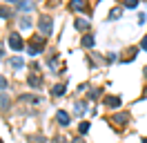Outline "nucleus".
Returning <instances> with one entry per match:
<instances>
[{
    "label": "nucleus",
    "instance_id": "obj_18",
    "mask_svg": "<svg viewBox=\"0 0 147 143\" xmlns=\"http://www.w3.org/2000/svg\"><path fill=\"white\" fill-rule=\"evenodd\" d=\"M29 27H31V20H29V18H22V20H20V29H29Z\"/></svg>",
    "mask_w": 147,
    "mask_h": 143
},
{
    "label": "nucleus",
    "instance_id": "obj_14",
    "mask_svg": "<svg viewBox=\"0 0 147 143\" xmlns=\"http://www.w3.org/2000/svg\"><path fill=\"white\" fill-rule=\"evenodd\" d=\"M0 18H11V9H7V7H0Z\"/></svg>",
    "mask_w": 147,
    "mask_h": 143
},
{
    "label": "nucleus",
    "instance_id": "obj_7",
    "mask_svg": "<svg viewBox=\"0 0 147 143\" xmlns=\"http://www.w3.org/2000/svg\"><path fill=\"white\" fill-rule=\"evenodd\" d=\"M69 7H71L74 11H85V9H87V2H85V0H71Z\"/></svg>",
    "mask_w": 147,
    "mask_h": 143
},
{
    "label": "nucleus",
    "instance_id": "obj_13",
    "mask_svg": "<svg viewBox=\"0 0 147 143\" xmlns=\"http://www.w3.org/2000/svg\"><path fill=\"white\" fill-rule=\"evenodd\" d=\"M120 14H123V9H120V7L111 9V11H109V20H118V18H120Z\"/></svg>",
    "mask_w": 147,
    "mask_h": 143
},
{
    "label": "nucleus",
    "instance_id": "obj_21",
    "mask_svg": "<svg viewBox=\"0 0 147 143\" xmlns=\"http://www.w3.org/2000/svg\"><path fill=\"white\" fill-rule=\"evenodd\" d=\"M7 87V78H5V76H0V89H5Z\"/></svg>",
    "mask_w": 147,
    "mask_h": 143
},
{
    "label": "nucleus",
    "instance_id": "obj_27",
    "mask_svg": "<svg viewBox=\"0 0 147 143\" xmlns=\"http://www.w3.org/2000/svg\"><path fill=\"white\" fill-rule=\"evenodd\" d=\"M9 2H16V0H9Z\"/></svg>",
    "mask_w": 147,
    "mask_h": 143
},
{
    "label": "nucleus",
    "instance_id": "obj_3",
    "mask_svg": "<svg viewBox=\"0 0 147 143\" xmlns=\"http://www.w3.org/2000/svg\"><path fill=\"white\" fill-rule=\"evenodd\" d=\"M9 47L13 49V52H20V49L25 47V40L20 38V34H11L9 36Z\"/></svg>",
    "mask_w": 147,
    "mask_h": 143
},
{
    "label": "nucleus",
    "instance_id": "obj_20",
    "mask_svg": "<svg viewBox=\"0 0 147 143\" xmlns=\"http://www.w3.org/2000/svg\"><path fill=\"white\" fill-rule=\"evenodd\" d=\"M100 94H102L100 89H94V92H89V98H98V96H100Z\"/></svg>",
    "mask_w": 147,
    "mask_h": 143
},
{
    "label": "nucleus",
    "instance_id": "obj_4",
    "mask_svg": "<svg viewBox=\"0 0 147 143\" xmlns=\"http://www.w3.org/2000/svg\"><path fill=\"white\" fill-rule=\"evenodd\" d=\"M56 121L63 125V127H67V125H69V114H67L65 110H58V112H56Z\"/></svg>",
    "mask_w": 147,
    "mask_h": 143
},
{
    "label": "nucleus",
    "instance_id": "obj_16",
    "mask_svg": "<svg viewBox=\"0 0 147 143\" xmlns=\"http://www.w3.org/2000/svg\"><path fill=\"white\" fill-rule=\"evenodd\" d=\"M0 107H2V110H7V107H9V98L2 96V94H0Z\"/></svg>",
    "mask_w": 147,
    "mask_h": 143
},
{
    "label": "nucleus",
    "instance_id": "obj_8",
    "mask_svg": "<svg viewBox=\"0 0 147 143\" xmlns=\"http://www.w3.org/2000/svg\"><path fill=\"white\" fill-rule=\"evenodd\" d=\"M111 121H114V123H127L129 116L127 114H114V116H111Z\"/></svg>",
    "mask_w": 147,
    "mask_h": 143
},
{
    "label": "nucleus",
    "instance_id": "obj_12",
    "mask_svg": "<svg viewBox=\"0 0 147 143\" xmlns=\"http://www.w3.org/2000/svg\"><path fill=\"white\" fill-rule=\"evenodd\" d=\"M65 94V85H54V89H51V96H63Z\"/></svg>",
    "mask_w": 147,
    "mask_h": 143
},
{
    "label": "nucleus",
    "instance_id": "obj_2",
    "mask_svg": "<svg viewBox=\"0 0 147 143\" xmlns=\"http://www.w3.org/2000/svg\"><path fill=\"white\" fill-rule=\"evenodd\" d=\"M42 47H45V36H40V38H34L31 43H29V47H27V52L31 54V56H38V52H42Z\"/></svg>",
    "mask_w": 147,
    "mask_h": 143
},
{
    "label": "nucleus",
    "instance_id": "obj_23",
    "mask_svg": "<svg viewBox=\"0 0 147 143\" xmlns=\"http://www.w3.org/2000/svg\"><path fill=\"white\" fill-rule=\"evenodd\" d=\"M71 143H85V141H83V139H76V141H71Z\"/></svg>",
    "mask_w": 147,
    "mask_h": 143
},
{
    "label": "nucleus",
    "instance_id": "obj_1",
    "mask_svg": "<svg viewBox=\"0 0 147 143\" xmlns=\"http://www.w3.org/2000/svg\"><path fill=\"white\" fill-rule=\"evenodd\" d=\"M38 29H40V34L45 36H51V29H54V25H51V18L49 16H40L38 18Z\"/></svg>",
    "mask_w": 147,
    "mask_h": 143
},
{
    "label": "nucleus",
    "instance_id": "obj_22",
    "mask_svg": "<svg viewBox=\"0 0 147 143\" xmlns=\"http://www.w3.org/2000/svg\"><path fill=\"white\" fill-rule=\"evenodd\" d=\"M140 49H147V36L143 38V40H140Z\"/></svg>",
    "mask_w": 147,
    "mask_h": 143
},
{
    "label": "nucleus",
    "instance_id": "obj_5",
    "mask_svg": "<svg viewBox=\"0 0 147 143\" xmlns=\"http://www.w3.org/2000/svg\"><path fill=\"white\" fill-rule=\"evenodd\" d=\"M89 25H92V22H89L87 18H78V20H74V27H76L78 31H85V29H89Z\"/></svg>",
    "mask_w": 147,
    "mask_h": 143
},
{
    "label": "nucleus",
    "instance_id": "obj_26",
    "mask_svg": "<svg viewBox=\"0 0 147 143\" xmlns=\"http://www.w3.org/2000/svg\"><path fill=\"white\" fill-rule=\"evenodd\" d=\"M143 143H147V139H143Z\"/></svg>",
    "mask_w": 147,
    "mask_h": 143
},
{
    "label": "nucleus",
    "instance_id": "obj_10",
    "mask_svg": "<svg viewBox=\"0 0 147 143\" xmlns=\"http://www.w3.org/2000/svg\"><path fill=\"white\" fill-rule=\"evenodd\" d=\"M94 43H96V38H94L92 34H87L83 38V47H94Z\"/></svg>",
    "mask_w": 147,
    "mask_h": 143
},
{
    "label": "nucleus",
    "instance_id": "obj_15",
    "mask_svg": "<svg viewBox=\"0 0 147 143\" xmlns=\"http://www.w3.org/2000/svg\"><path fill=\"white\" fill-rule=\"evenodd\" d=\"M78 132H80V134H87V132H89V123H87V121H83V123L78 125Z\"/></svg>",
    "mask_w": 147,
    "mask_h": 143
},
{
    "label": "nucleus",
    "instance_id": "obj_9",
    "mask_svg": "<svg viewBox=\"0 0 147 143\" xmlns=\"http://www.w3.org/2000/svg\"><path fill=\"white\" fill-rule=\"evenodd\" d=\"M9 65L13 67V69H20V67H25V61H22V58H11Z\"/></svg>",
    "mask_w": 147,
    "mask_h": 143
},
{
    "label": "nucleus",
    "instance_id": "obj_25",
    "mask_svg": "<svg viewBox=\"0 0 147 143\" xmlns=\"http://www.w3.org/2000/svg\"><path fill=\"white\" fill-rule=\"evenodd\" d=\"M145 78H147V67H145Z\"/></svg>",
    "mask_w": 147,
    "mask_h": 143
},
{
    "label": "nucleus",
    "instance_id": "obj_11",
    "mask_svg": "<svg viewBox=\"0 0 147 143\" xmlns=\"http://www.w3.org/2000/svg\"><path fill=\"white\" fill-rule=\"evenodd\" d=\"M29 87L38 89V87H40V78H38V76H34V74H31V76H29Z\"/></svg>",
    "mask_w": 147,
    "mask_h": 143
},
{
    "label": "nucleus",
    "instance_id": "obj_17",
    "mask_svg": "<svg viewBox=\"0 0 147 143\" xmlns=\"http://www.w3.org/2000/svg\"><path fill=\"white\" fill-rule=\"evenodd\" d=\"M123 5H125L127 9H134V7L138 5V0H123Z\"/></svg>",
    "mask_w": 147,
    "mask_h": 143
},
{
    "label": "nucleus",
    "instance_id": "obj_19",
    "mask_svg": "<svg viewBox=\"0 0 147 143\" xmlns=\"http://www.w3.org/2000/svg\"><path fill=\"white\" fill-rule=\"evenodd\" d=\"M76 114H85V103H76Z\"/></svg>",
    "mask_w": 147,
    "mask_h": 143
},
{
    "label": "nucleus",
    "instance_id": "obj_24",
    "mask_svg": "<svg viewBox=\"0 0 147 143\" xmlns=\"http://www.w3.org/2000/svg\"><path fill=\"white\" fill-rule=\"evenodd\" d=\"M2 54H5V49H0V56H2Z\"/></svg>",
    "mask_w": 147,
    "mask_h": 143
},
{
    "label": "nucleus",
    "instance_id": "obj_6",
    "mask_svg": "<svg viewBox=\"0 0 147 143\" xmlns=\"http://www.w3.org/2000/svg\"><path fill=\"white\" fill-rule=\"evenodd\" d=\"M105 105L111 107V110H116V107H120V98L118 96H107L105 98Z\"/></svg>",
    "mask_w": 147,
    "mask_h": 143
}]
</instances>
